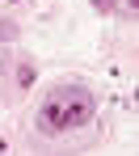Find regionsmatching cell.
Segmentation results:
<instances>
[{"instance_id": "6da1fadb", "label": "cell", "mask_w": 139, "mask_h": 156, "mask_svg": "<svg viewBox=\"0 0 139 156\" xmlns=\"http://www.w3.org/2000/svg\"><path fill=\"white\" fill-rule=\"evenodd\" d=\"M93 122H97V97H93V89H84L76 80L51 84L47 97L34 110V131H38L47 144H63V139L89 135Z\"/></svg>"}, {"instance_id": "277c9868", "label": "cell", "mask_w": 139, "mask_h": 156, "mask_svg": "<svg viewBox=\"0 0 139 156\" xmlns=\"http://www.w3.org/2000/svg\"><path fill=\"white\" fill-rule=\"evenodd\" d=\"M122 9H127V13L135 17V9H139V4H135V0H122Z\"/></svg>"}, {"instance_id": "3957f363", "label": "cell", "mask_w": 139, "mask_h": 156, "mask_svg": "<svg viewBox=\"0 0 139 156\" xmlns=\"http://www.w3.org/2000/svg\"><path fill=\"white\" fill-rule=\"evenodd\" d=\"M93 9H101V13H114V9H118V0H93Z\"/></svg>"}, {"instance_id": "7a4b0ae2", "label": "cell", "mask_w": 139, "mask_h": 156, "mask_svg": "<svg viewBox=\"0 0 139 156\" xmlns=\"http://www.w3.org/2000/svg\"><path fill=\"white\" fill-rule=\"evenodd\" d=\"M17 80L30 84V80H34V68H30V63H17Z\"/></svg>"}]
</instances>
